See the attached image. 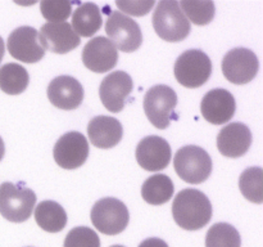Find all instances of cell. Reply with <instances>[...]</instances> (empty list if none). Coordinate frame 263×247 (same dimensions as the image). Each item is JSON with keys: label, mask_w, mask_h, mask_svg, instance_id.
<instances>
[{"label": "cell", "mask_w": 263, "mask_h": 247, "mask_svg": "<svg viewBox=\"0 0 263 247\" xmlns=\"http://www.w3.org/2000/svg\"><path fill=\"white\" fill-rule=\"evenodd\" d=\"M91 223L100 233L116 236L122 233L130 220V214L122 201L113 197L102 198L92 206Z\"/></svg>", "instance_id": "cell-6"}, {"label": "cell", "mask_w": 263, "mask_h": 247, "mask_svg": "<svg viewBox=\"0 0 263 247\" xmlns=\"http://www.w3.org/2000/svg\"><path fill=\"white\" fill-rule=\"evenodd\" d=\"M252 144V133L243 122H233L223 126L217 135V148L221 154L231 158L244 156Z\"/></svg>", "instance_id": "cell-18"}, {"label": "cell", "mask_w": 263, "mask_h": 247, "mask_svg": "<svg viewBox=\"0 0 263 247\" xmlns=\"http://www.w3.org/2000/svg\"><path fill=\"white\" fill-rule=\"evenodd\" d=\"M175 171L189 184H200L212 172L210 154L198 146H185L176 152L174 158Z\"/></svg>", "instance_id": "cell-4"}, {"label": "cell", "mask_w": 263, "mask_h": 247, "mask_svg": "<svg viewBox=\"0 0 263 247\" xmlns=\"http://www.w3.org/2000/svg\"><path fill=\"white\" fill-rule=\"evenodd\" d=\"M40 44L44 49L57 54H66L80 45V36L68 22H48L39 33Z\"/></svg>", "instance_id": "cell-15"}, {"label": "cell", "mask_w": 263, "mask_h": 247, "mask_svg": "<svg viewBox=\"0 0 263 247\" xmlns=\"http://www.w3.org/2000/svg\"><path fill=\"white\" fill-rule=\"evenodd\" d=\"M30 82L27 69L17 63H7L0 68V89L9 95L25 92Z\"/></svg>", "instance_id": "cell-23"}, {"label": "cell", "mask_w": 263, "mask_h": 247, "mask_svg": "<svg viewBox=\"0 0 263 247\" xmlns=\"http://www.w3.org/2000/svg\"><path fill=\"white\" fill-rule=\"evenodd\" d=\"M63 247H100V239L89 226H76L68 232Z\"/></svg>", "instance_id": "cell-28"}, {"label": "cell", "mask_w": 263, "mask_h": 247, "mask_svg": "<svg viewBox=\"0 0 263 247\" xmlns=\"http://www.w3.org/2000/svg\"><path fill=\"white\" fill-rule=\"evenodd\" d=\"M241 238L235 226L217 223L210 228L205 236V247H240Z\"/></svg>", "instance_id": "cell-24"}, {"label": "cell", "mask_w": 263, "mask_h": 247, "mask_svg": "<svg viewBox=\"0 0 263 247\" xmlns=\"http://www.w3.org/2000/svg\"><path fill=\"white\" fill-rule=\"evenodd\" d=\"M4 51H5V45H4V40L0 36V62H2L3 57H4Z\"/></svg>", "instance_id": "cell-31"}, {"label": "cell", "mask_w": 263, "mask_h": 247, "mask_svg": "<svg viewBox=\"0 0 263 247\" xmlns=\"http://www.w3.org/2000/svg\"><path fill=\"white\" fill-rule=\"evenodd\" d=\"M48 98L51 104L59 110H76L84 100V87L74 77L62 75L49 84Z\"/></svg>", "instance_id": "cell-17"}, {"label": "cell", "mask_w": 263, "mask_h": 247, "mask_svg": "<svg viewBox=\"0 0 263 247\" xmlns=\"http://www.w3.org/2000/svg\"><path fill=\"white\" fill-rule=\"evenodd\" d=\"M87 134L91 144L102 149L117 146L123 135L122 123L110 116H97L87 125Z\"/></svg>", "instance_id": "cell-19"}, {"label": "cell", "mask_w": 263, "mask_h": 247, "mask_svg": "<svg viewBox=\"0 0 263 247\" xmlns=\"http://www.w3.org/2000/svg\"><path fill=\"white\" fill-rule=\"evenodd\" d=\"M174 72L182 86L195 89L204 85L211 77L212 62L203 50L190 49L177 58Z\"/></svg>", "instance_id": "cell-5"}, {"label": "cell", "mask_w": 263, "mask_h": 247, "mask_svg": "<svg viewBox=\"0 0 263 247\" xmlns=\"http://www.w3.org/2000/svg\"><path fill=\"white\" fill-rule=\"evenodd\" d=\"M235 98L226 89L210 90L200 103L202 116L213 125L228 123L235 115Z\"/></svg>", "instance_id": "cell-16"}, {"label": "cell", "mask_w": 263, "mask_h": 247, "mask_svg": "<svg viewBox=\"0 0 263 247\" xmlns=\"http://www.w3.org/2000/svg\"><path fill=\"white\" fill-rule=\"evenodd\" d=\"M105 32L116 49L126 53L138 50L143 43L140 26L120 10H115L109 14L105 22Z\"/></svg>", "instance_id": "cell-8"}, {"label": "cell", "mask_w": 263, "mask_h": 247, "mask_svg": "<svg viewBox=\"0 0 263 247\" xmlns=\"http://www.w3.org/2000/svg\"><path fill=\"white\" fill-rule=\"evenodd\" d=\"M35 220L41 229L49 233L63 231L67 224L66 210L55 201H43L36 206Z\"/></svg>", "instance_id": "cell-21"}, {"label": "cell", "mask_w": 263, "mask_h": 247, "mask_svg": "<svg viewBox=\"0 0 263 247\" xmlns=\"http://www.w3.org/2000/svg\"><path fill=\"white\" fill-rule=\"evenodd\" d=\"M172 215L185 231H198L212 219V205L207 196L198 189L187 188L177 193L172 203Z\"/></svg>", "instance_id": "cell-1"}, {"label": "cell", "mask_w": 263, "mask_h": 247, "mask_svg": "<svg viewBox=\"0 0 263 247\" xmlns=\"http://www.w3.org/2000/svg\"><path fill=\"white\" fill-rule=\"evenodd\" d=\"M136 161L146 171H161L171 161V146L157 135L145 136L136 147Z\"/></svg>", "instance_id": "cell-13"}, {"label": "cell", "mask_w": 263, "mask_h": 247, "mask_svg": "<svg viewBox=\"0 0 263 247\" xmlns=\"http://www.w3.org/2000/svg\"><path fill=\"white\" fill-rule=\"evenodd\" d=\"M182 13L187 21H192L194 25L204 26L208 25L215 18L216 7L213 2H192V0H184L179 3Z\"/></svg>", "instance_id": "cell-26"}, {"label": "cell", "mask_w": 263, "mask_h": 247, "mask_svg": "<svg viewBox=\"0 0 263 247\" xmlns=\"http://www.w3.org/2000/svg\"><path fill=\"white\" fill-rule=\"evenodd\" d=\"M73 2L68 0H43L40 3L41 14L50 22H66L71 15Z\"/></svg>", "instance_id": "cell-27"}, {"label": "cell", "mask_w": 263, "mask_h": 247, "mask_svg": "<svg viewBox=\"0 0 263 247\" xmlns=\"http://www.w3.org/2000/svg\"><path fill=\"white\" fill-rule=\"evenodd\" d=\"M8 51L13 58L25 63H37L45 56L39 32L30 26L15 28L8 38Z\"/></svg>", "instance_id": "cell-11"}, {"label": "cell", "mask_w": 263, "mask_h": 247, "mask_svg": "<svg viewBox=\"0 0 263 247\" xmlns=\"http://www.w3.org/2000/svg\"><path fill=\"white\" fill-rule=\"evenodd\" d=\"M177 95L167 85H156L144 97V112L157 129H167L174 120Z\"/></svg>", "instance_id": "cell-7"}, {"label": "cell", "mask_w": 263, "mask_h": 247, "mask_svg": "<svg viewBox=\"0 0 263 247\" xmlns=\"http://www.w3.org/2000/svg\"><path fill=\"white\" fill-rule=\"evenodd\" d=\"M4 153H5V147H4V142H3L2 136H0V161L3 160V157H4Z\"/></svg>", "instance_id": "cell-32"}, {"label": "cell", "mask_w": 263, "mask_h": 247, "mask_svg": "<svg viewBox=\"0 0 263 247\" xmlns=\"http://www.w3.org/2000/svg\"><path fill=\"white\" fill-rule=\"evenodd\" d=\"M110 247H123V246H120V244H115V246H110Z\"/></svg>", "instance_id": "cell-33"}, {"label": "cell", "mask_w": 263, "mask_h": 247, "mask_svg": "<svg viewBox=\"0 0 263 247\" xmlns=\"http://www.w3.org/2000/svg\"><path fill=\"white\" fill-rule=\"evenodd\" d=\"M89 142L79 131L63 134L54 146L53 154L57 164L66 170L82 166L89 157Z\"/></svg>", "instance_id": "cell-10"}, {"label": "cell", "mask_w": 263, "mask_h": 247, "mask_svg": "<svg viewBox=\"0 0 263 247\" xmlns=\"http://www.w3.org/2000/svg\"><path fill=\"white\" fill-rule=\"evenodd\" d=\"M139 247H168V244L161 238H156V237H151L146 238L145 241L141 242Z\"/></svg>", "instance_id": "cell-30"}, {"label": "cell", "mask_w": 263, "mask_h": 247, "mask_svg": "<svg viewBox=\"0 0 263 247\" xmlns=\"http://www.w3.org/2000/svg\"><path fill=\"white\" fill-rule=\"evenodd\" d=\"M133 79L127 72H110L103 79L99 86L100 100L109 112H121L125 107L126 99L133 92Z\"/></svg>", "instance_id": "cell-12"}, {"label": "cell", "mask_w": 263, "mask_h": 247, "mask_svg": "<svg viewBox=\"0 0 263 247\" xmlns=\"http://www.w3.org/2000/svg\"><path fill=\"white\" fill-rule=\"evenodd\" d=\"M82 62L90 71L103 74L115 68L118 62V51L109 39L98 36L85 45Z\"/></svg>", "instance_id": "cell-14"}, {"label": "cell", "mask_w": 263, "mask_h": 247, "mask_svg": "<svg viewBox=\"0 0 263 247\" xmlns=\"http://www.w3.org/2000/svg\"><path fill=\"white\" fill-rule=\"evenodd\" d=\"M152 22L157 35L170 43H177L186 39L192 28L179 3L175 0L159 2L153 13Z\"/></svg>", "instance_id": "cell-2"}, {"label": "cell", "mask_w": 263, "mask_h": 247, "mask_svg": "<svg viewBox=\"0 0 263 247\" xmlns=\"http://www.w3.org/2000/svg\"><path fill=\"white\" fill-rule=\"evenodd\" d=\"M103 23L100 8L95 3H82L72 14V28L82 38H90L100 30Z\"/></svg>", "instance_id": "cell-20"}, {"label": "cell", "mask_w": 263, "mask_h": 247, "mask_svg": "<svg viewBox=\"0 0 263 247\" xmlns=\"http://www.w3.org/2000/svg\"><path fill=\"white\" fill-rule=\"evenodd\" d=\"M154 4H156L154 0H146V2H131V0L130 2H122V0H117L116 2V5L120 8V10L130 15H135V17L148 14L152 8L154 7Z\"/></svg>", "instance_id": "cell-29"}, {"label": "cell", "mask_w": 263, "mask_h": 247, "mask_svg": "<svg viewBox=\"0 0 263 247\" xmlns=\"http://www.w3.org/2000/svg\"><path fill=\"white\" fill-rule=\"evenodd\" d=\"M36 205V195L23 184L5 182L0 185V214L12 223L28 220Z\"/></svg>", "instance_id": "cell-3"}, {"label": "cell", "mask_w": 263, "mask_h": 247, "mask_svg": "<svg viewBox=\"0 0 263 247\" xmlns=\"http://www.w3.org/2000/svg\"><path fill=\"white\" fill-rule=\"evenodd\" d=\"M222 74L230 82L243 85L256 77L259 62L256 53L247 48L231 49L222 59Z\"/></svg>", "instance_id": "cell-9"}, {"label": "cell", "mask_w": 263, "mask_h": 247, "mask_svg": "<svg viewBox=\"0 0 263 247\" xmlns=\"http://www.w3.org/2000/svg\"><path fill=\"white\" fill-rule=\"evenodd\" d=\"M174 183L167 175L163 174L152 175L141 187L143 200L153 206H161L168 202L174 196Z\"/></svg>", "instance_id": "cell-22"}, {"label": "cell", "mask_w": 263, "mask_h": 247, "mask_svg": "<svg viewBox=\"0 0 263 247\" xmlns=\"http://www.w3.org/2000/svg\"><path fill=\"white\" fill-rule=\"evenodd\" d=\"M241 193L248 201L254 203L263 202V170L258 166L244 170L239 179Z\"/></svg>", "instance_id": "cell-25"}]
</instances>
